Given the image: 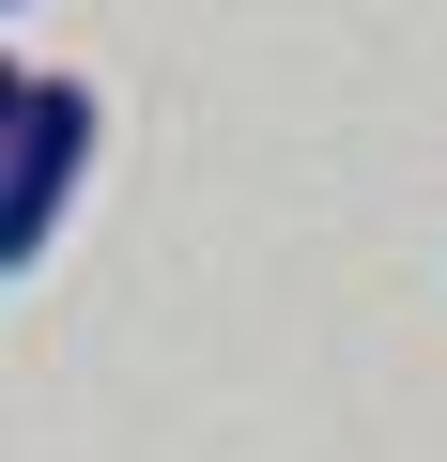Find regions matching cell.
<instances>
[{
  "instance_id": "obj_2",
  "label": "cell",
  "mask_w": 447,
  "mask_h": 462,
  "mask_svg": "<svg viewBox=\"0 0 447 462\" xmlns=\"http://www.w3.org/2000/svg\"><path fill=\"white\" fill-rule=\"evenodd\" d=\"M16 108H32V62H0V154H16Z\"/></svg>"
},
{
  "instance_id": "obj_3",
  "label": "cell",
  "mask_w": 447,
  "mask_h": 462,
  "mask_svg": "<svg viewBox=\"0 0 447 462\" xmlns=\"http://www.w3.org/2000/svg\"><path fill=\"white\" fill-rule=\"evenodd\" d=\"M0 16H16V0H0Z\"/></svg>"
},
{
  "instance_id": "obj_1",
  "label": "cell",
  "mask_w": 447,
  "mask_h": 462,
  "mask_svg": "<svg viewBox=\"0 0 447 462\" xmlns=\"http://www.w3.org/2000/svg\"><path fill=\"white\" fill-rule=\"evenodd\" d=\"M93 78H32V108H16V154H0V278H32L47 247H62V216H78V185H93Z\"/></svg>"
}]
</instances>
